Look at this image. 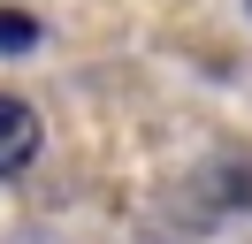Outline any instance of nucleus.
<instances>
[{
  "label": "nucleus",
  "mask_w": 252,
  "mask_h": 244,
  "mask_svg": "<svg viewBox=\"0 0 252 244\" xmlns=\"http://www.w3.org/2000/svg\"><path fill=\"white\" fill-rule=\"evenodd\" d=\"M38 145H46L38 107H31V99H16V92H0V176H23V168L38 160Z\"/></svg>",
  "instance_id": "nucleus-1"
},
{
  "label": "nucleus",
  "mask_w": 252,
  "mask_h": 244,
  "mask_svg": "<svg viewBox=\"0 0 252 244\" xmlns=\"http://www.w3.org/2000/svg\"><path fill=\"white\" fill-rule=\"evenodd\" d=\"M23 46H38V23L23 8H0V54H23Z\"/></svg>",
  "instance_id": "nucleus-2"
}]
</instances>
